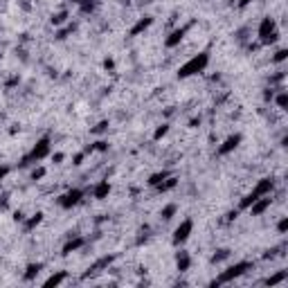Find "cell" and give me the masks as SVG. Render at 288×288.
<instances>
[{"label": "cell", "instance_id": "1", "mask_svg": "<svg viewBox=\"0 0 288 288\" xmlns=\"http://www.w3.org/2000/svg\"><path fill=\"white\" fill-rule=\"evenodd\" d=\"M192 234H194V221L192 218H182L180 221V225H178L174 230V237H171V243L174 245H182V243H187L189 239H192Z\"/></svg>", "mask_w": 288, "mask_h": 288}]
</instances>
